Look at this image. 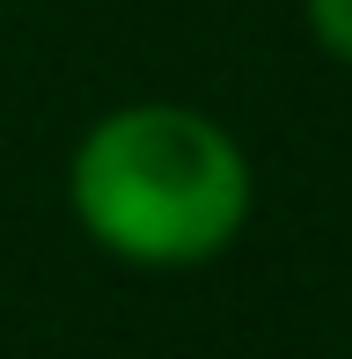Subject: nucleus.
I'll use <instances>...</instances> for the list:
<instances>
[{"label": "nucleus", "mask_w": 352, "mask_h": 359, "mask_svg": "<svg viewBox=\"0 0 352 359\" xmlns=\"http://www.w3.org/2000/svg\"><path fill=\"white\" fill-rule=\"evenodd\" d=\"M250 154L191 103H125L67 161V205L95 250L140 271L213 264L250 227Z\"/></svg>", "instance_id": "1"}, {"label": "nucleus", "mask_w": 352, "mask_h": 359, "mask_svg": "<svg viewBox=\"0 0 352 359\" xmlns=\"http://www.w3.org/2000/svg\"><path fill=\"white\" fill-rule=\"evenodd\" d=\"M301 15H309V37L338 67H352V0H301Z\"/></svg>", "instance_id": "2"}]
</instances>
